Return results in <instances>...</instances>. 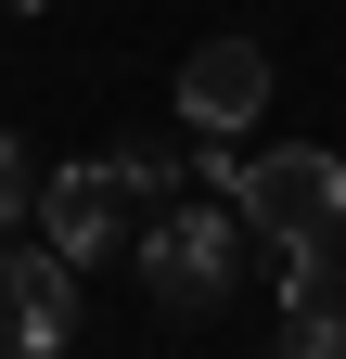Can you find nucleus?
<instances>
[{"mask_svg": "<svg viewBox=\"0 0 346 359\" xmlns=\"http://www.w3.org/2000/svg\"><path fill=\"white\" fill-rule=\"evenodd\" d=\"M231 283H244V205H231V193L167 205L154 231H141V295L167 308V321H219Z\"/></svg>", "mask_w": 346, "mask_h": 359, "instance_id": "nucleus-1", "label": "nucleus"}, {"mask_svg": "<svg viewBox=\"0 0 346 359\" xmlns=\"http://www.w3.org/2000/svg\"><path fill=\"white\" fill-rule=\"evenodd\" d=\"M231 205H244V231L256 244H333L346 231V167L321 154V142H270V154H244L231 167Z\"/></svg>", "mask_w": 346, "mask_h": 359, "instance_id": "nucleus-2", "label": "nucleus"}, {"mask_svg": "<svg viewBox=\"0 0 346 359\" xmlns=\"http://www.w3.org/2000/svg\"><path fill=\"white\" fill-rule=\"evenodd\" d=\"M64 334H77V257H52V244H0V359H64Z\"/></svg>", "mask_w": 346, "mask_h": 359, "instance_id": "nucleus-3", "label": "nucleus"}, {"mask_svg": "<svg viewBox=\"0 0 346 359\" xmlns=\"http://www.w3.org/2000/svg\"><path fill=\"white\" fill-rule=\"evenodd\" d=\"M256 116H270V52H256V39H205L180 65V128L193 142H244Z\"/></svg>", "mask_w": 346, "mask_h": 359, "instance_id": "nucleus-4", "label": "nucleus"}, {"mask_svg": "<svg viewBox=\"0 0 346 359\" xmlns=\"http://www.w3.org/2000/svg\"><path fill=\"white\" fill-rule=\"evenodd\" d=\"M128 205H141V193H128L116 167H52V180H39V244L90 269V257H116V231H128Z\"/></svg>", "mask_w": 346, "mask_h": 359, "instance_id": "nucleus-5", "label": "nucleus"}, {"mask_svg": "<svg viewBox=\"0 0 346 359\" xmlns=\"http://www.w3.org/2000/svg\"><path fill=\"white\" fill-rule=\"evenodd\" d=\"M270 359H346V308L333 295H295L282 321H270Z\"/></svg>", "mask_w": 346, "mask_h": 359, "instance_id": "nucleus-6", "label": "nucleus"}, {"mask_svg": "<svg viewBox=\"0 0 346 359\" xmlns=\"http://www.w3.org/2000/svg\"><path fill=\"white\" fill-rule=\"evenodd\" d=\"M180 167H193V128H154V142H128V154H116V180H128L141 205H167V193H180Z\"/></svg>", "mask_w": 346, "mask_h": 359, "instance_id": "nucleus-7", "label": "nucleus"}, {"mask_svg": "<svg viewBox=\"0 0 346 359\" xmlns=\"http://www.w3.org/2000/svg\"><path fill=\"white\" fill-rule=\"evenodd\" d=\"M39 180H52V167H39L13 128H0V231H13V218H39Z\"/></svg>", "mask_w": 346, "mask_h": 359, "instance_id": "nucleus-8", "label": "nucleus"}]
</instances>
